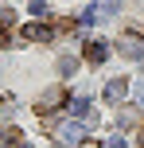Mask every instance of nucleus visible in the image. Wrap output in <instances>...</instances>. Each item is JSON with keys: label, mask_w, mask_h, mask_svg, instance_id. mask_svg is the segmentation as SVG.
<instances>
[{"label": "nucleus", "mask_w": 144, "mask_h": 148, "mask_svg": "<svg viewBox=\"0 0 144 148\" xmlns=\"http://www.w3.org/2000/svg\"><path fill=\"white\" fill-rule=\"evenodd\" d=\"M74 70H78V59H74V55H62V59H59V74H62V78H70Z\"/></svg>", "instance_id": "obj_9"}, {"label": "nucleus", "mask_w": 144, "mask_h": 148, "mask_svg": "<svg viewBox=\"0 0 144 148\" xmlns=\"http://www.w3.org/2000/svg\"><path fill=\"white\" fill-rule=\"evenodd\" d=\"M78 148H101L98 140H90V136H82V140H78Z\"/></svg>", "instance_id": "obj_14"}, {"label": "nucleus", "mask_w": 144, "mask_h": 148, "mask_svg": "<svg viewBox=\"0 0 144 148\" xmlns=\"http://www.w3.org/2000/svg\"><path fill=\"white\" fill-rule=\"evenodd\" d=\"M136 140H140V148H144V129H140V133H136Z\"/></svg>", "instance_id": "obj_17"}, {"label": "nucleus", "mask_w": 144, "mask_h": 148, "mask_svg": "<svg viewBox=\"0 0 144 148\" xmlns=\"http://www.w3.org/2000/svg\"><path fill=\"white\" fill-rule=\"evenodd\" d=\"M31 12H35V16H39V20H47V16H51V8H47V4H43V0H35V4H31Z\"/></svg>", "instance_id": "obj_11"}, {"label": "nucleus", "mask_w": 144, "mask_h": 148, "mask_svg": "<svg viewBox=\"0 0 144 148\" xmlns=\"http://www.w3.org/2000/svg\"><path fill=\"white\" fill-rule=\"evenodd\" d=\"M4 23H16V12H12V8H4V4H0V27H4Z\"/></svg>", "instance_id": "obj_12"}, {"label": "nucleus", "mask_w": 144, "mask_h": 148, "mask_svg": "<svg viewBox=\"0 0 144 148\" xmlns=\"http://www.w3.org/2000/svg\"><path fill=\"white\" fill-rule=\"evenodd\" d=\"M59 105H66V90H62V86H51V90H47L43 97H39L35 113H39V117H47V113H55Z\"/></svg>", "instance_id": "obj_1"}, {"label": "nucleus", "mask_w": 144, "mask_h": 148, "mask_svg": "<svg viewBox=\"0 0 144 148\" xmlns=\"http://www.w3.org/2000/svg\"><path fill=\"white\" fill-rule=\"evenodd\" d=\"M0 47H12V43H8V35H4V31H0Z\"/></svg>", "instance_id": "obj_16"}, {"label": "nucleus", "mask_w": 144, "mask_h": 148, "mask_svg": "<svg viewBox=\"0 0 144 148\" xmlns=\"http://www.w3.org/2000/svg\"><path fill=\"white\" fill-rule=\"evenodd\" d=\"M86 136V121L78 125V121H66V125H59V140H66V144H78Z\"/></svg>", "instance_id": "obj_5"}, {"label": "nucleus", "mask_w": 144, "mask_h": 148, "mask_svg": "<svg viewBox=\"0 0 144 148\" xmlns=\"http://www.w3.org/2000/svg\"><path fill=\"white\" fill-rule=\"evenodd\" d=\"M117 51H121L125 59H144V35H140V31L121 35V39H117Z\"/></svg>", "instance_id": "obj_2"}, {"label": "nucleus", "mask_w": 144, "mask_h": 148, "mask_svg": "<svg viewBox=\"0 0 144 148\" xmlns=\"http://www.w3.org/2000/svg\"><path fill=\"white\" fill-rule=\"evenodd\" d=\"M125 94H129V78H109V82H105V90H101L105 105H117V101H125Z\"/></svg>", "instance_id": "obj_3"}, {"label": "nucleus", "mask_w": 144, "mask_h": 148, "mask_svg": "<svg viewBox=\"0 0 144 148\" xmlns=\"http://www.w3.org/2000/svg\"><path fill=\"white\" fill-rule=\"evenodd\" d=\"M20 144V129H0V148H16Z\"/></svg>", "instance_id": "obj_8"}, {"label": "nucleus", "mask_w": 144, "mask_h": 148, "mask_svg": "<svg viewBox=\"0 0 144 148\" xmlns=\"http://www.w3.org/2000/svg\"><path fill=\"white\" fill-rule=\"evenodd\" d=\"M70 109H74V113H78V117H82V121H86V125H93V121H98V113H93V105H90V101H86V97H78V101H70Z\"/></svg>", "instance_id": "obj_7"}, {"label": "nucleus", "mask_w": 144, "mask_h": 148, "mask_svg": "<svg viewBox=\"0 0 144 148\" xmlns=\"http://www.w3.org/2000/svg\"><path fill=\"white\" fill-rule=\"evenodd\" d=\"M136 101H140V109H144V86H136Z\"/></svg>", "instance_id": "obj_15"}, {"label": "nucleus", "mask_w": 144, "mask_h": 148, "mask_svg": "<svg viewBox=\"0 0 144 148\" xmlns=\"http://www.w3.org/2000/svg\"><path fill=\"white\" fill-rule=\"evenodd\" d=\"M117 8H121V0H101V4H98V16H101V12H105V16H113Z\"/></svg>", "instance_id": "obj_10"}, {"label": "nucleus", "mask_w": 144, "mask_h": 148, "mask_svg": "<svg viewBox=\"0 0 144 148\" xmlns=\"http://www.w3.org/2000/svg\"><path fill=\"white\" fill-rule=\"evenodd\" d=\"M23 39H31V43H51L55 27H47V23H27V27H23Z\"/></svg>", "instance_id": "obj_4"}, {"label": "nucleus", "mask_w": 144, "mask_h": 148, "mask_svg": "<svg viewBox=\"0 0 144 148\" xmlns=\"http://www.w3.org/2000/svg\"><path fill=\"white\" fill-rule=\"evenodd\" d=\"M105 148H125V136H109V140H105Z\"/></svg>", "instance_id": "obj_13"}, {"label": "nucleus", "mask_w": 144, "mask_h": 148, "mask_svg": "<svg viewBox=\"0 0 144 148\" xmlns=\"http://www.w3.org/2000/svg\"><path fill=\"white\" fill-rule=\"evenodd\" d=\"M105 55H109V47L101 43V39H90V43H86V62L101 66V62H105Z\"/></svg>", "instance_id": "obj_6"}]
</instances>
